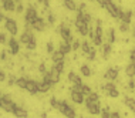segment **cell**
Returning <instances> with one entry per match:
<instances>
[{
	"instance_id": "obj_1",
	"label": "cell",
	"mask_w": 135,
	"mask_h": 118,
	"mask_svg": "<svg viewBox=\"0 0 135 118\" xmlns=\"http://www.w3.org/2000/svg\"><path fill=\"white\" fill-rule=\"evenodd\" d=\"M75 30H77L81 36H88V33H90V24L88 23H85V21L83 20V17H81V14H80V12H77V17H75Z\"/></svg>"
},
{
	"instance_id": "obj_2",
	"label": "cell",
	"mask_w": 135,
	"mask_h": 118,
	"mask_svg": "<svg viewBox=\"0 0 135 118\" xmlns=\"http://www.w3.org/2000/svg\"><path fill=\"white\" fill-rule=\"evenodd\" d=\"M105 10L108 12V14L111 17H114V19H119V16L122 14L124 10L119 7L118 4H115L112 0H108L107 3H105Z\"/></svg>"
},
{
	"instance_id": "obj_3",
	"label": "cell",
	"mask_w": 135,
	"mask_h": 118,
	"mask_svg": "<svg viewBox=\"0 0 135 118\" xmlns=\"http://www.w3.org/2000/svg\"><path fill=\"white\" fill-rule=\"evenodd\" d=\"M70 95H71V100L75 104H83V102H85V95L81 93V86H73L71 90H70Z\"/></svg>"
},
{
	"instance_id": "obj_4",
	"label": "cell",
	"mask_w": 135,
	"mask_h": 118,
	"mask_svg": "<svg viewBox=\"0 0 135 118\" xmlns=\"http://www.w3.org/2000/svg\"><path fill=\"white\" fill-rule=\"evenodd\" d=\"M58 111L63 114V115H64L65 118H77V114H75L74 107H71L67 101H61Z\"/></svg>"
},
{
	"instance_id": "obj_5",
	"label": "cell",
	"mask_w": 135,
	"mask_h": 118,
	"mask_svg": "<svg viewBox=\"0 0 135 118\" xmlns=\"http://www.w3.org/2000/svg\"><path fill=\"white\" fill-rule=\"evenodd\" d=\"M101 88H103V91L108 95V97H111V98H118L119 97V91L117 90V86L112 81H108V83L103 84Z\"/></svg>"
},
{
	"instance_id": "obj_6",
	"label": "cell",
	"mask_w": 135,
	"mask_h": 118,
	"mask_svg": "<svg viewBox=\"0 0 135 118\" xmlns=\"http://www.w3.org/2000/svg\"><path fill=\"white\" fill-rule=\"evenodd\" d=\"M94 30H95V37H94L93 43L95 44V46H103V40H104V37H103V21L97 20Z\"/></svg>"
},
{
	"instance_id": "obj_7",
	"label": "cell",
	"mask_w": 135,
	"mask_h": 118,
	"mask_svg": "<svg viewBox=\"0 0 135 118\" xmlns=\"http://www.w3.org/2000/svg\"><path fill=\"white\" fill-rule=\"evenodd\" d=\"M58 33H60L63 41H67V43H73V41H74L73 34H71V31H70V27H68L67 24L61 23V24H60V29H58Z\"/></svg>"
},
{
	"instance_id": "obj_8",
	"label": "cell",
	"mask_w": 135,
	"mask_h": 118,
	"mask_svg": "<svg viewBox=\"0 0 135 118\" xmlns=\"http://www.w3.org/2000/svg\"><path fill=\"white\" fill-rule=\"evenodd\" d=\"M85 108L91 115H98L101 112V110H103L100 101H88V100H85Z\"/></svg>"
},
{
	"instance_id": "obj_9",
	"label": "cell",
	"mask_w": 135,
	"mask_h": 118,
	"mask_svg": "<svg viewBox=\"0 0 135 118\" xmlns=\"http://www.w3.org/2000/svg\"><path fill=\"white\" fill-rule=\"evenodd\" d=\"M30 29H31L30 24H26V30H24V31L20 34V43L28 44V43H31L33 40H36L34 34H33V31L30 30Z\"/></svg>"
},
{
	"instance_id": "obj_10",
	"label": "cell",
	"mask_w": 135,
	"mask_h": 118,
	"mask_svg": "<svg viewBox=\"0 0 135 118\" xmlns=\"http://www.w3.org/2000/svg\"><path fill=\"white\" fill-rule=\"evenodd\" d=\"M4 29H6V30L9 31L12 36H16L17 33H19L17 21L14 20V19H9V17H6V20H4Z\"/></svg>"
},
{
	"instance_id": "obj_11",
	"label": "cell",
	"mask_w": 135,
	"mask_h": 118,
	"mask_svg": "<svg viewBox=\"0 0 135 118\" xmlns=\"http://www.w3.org/2000/svg\"><path fill=\"white\" fill-rule=\"evenodd\" d=\"M37 10H36L34 6H28L26 13H24V20H26V24H31V21H34L37 19Z\"/></svg>"
},
{
	"instance_id": "obj_12",
	"label": "cell",
	"mask_w": 135,
	"mask_h": 118,
	"mask_svg": "<svg viewBox=\"0 0 135 118\" xmlns=\"http://www.w3.org/2000/svg\"><path fill=\"white\" fill-rule=\"evenodd\" d=\"M30 27L33 29V30H36V31H44V29H46V20L43 19V17L38 16L34 21H31Z\"/></svg>"
},
{
	"instance_id": "obj_13",
	"label": "cell",
	"mask_w": 135,
	"mask_h": 118,
	"mask_svg": "<svg viewBox=\"0 0 135 118\" xmlns=\"http://www.w3.org/2000/svg\"><path fill=\"white\" fill-rule=\"evenodd\" d=\"M7 51H9L10 54H13V56H16V54L20 51V43L17 41L14 37L9 39V50Z\"/></svg>"
},
{
	"instance_id": "obj_14",
	"label": "cell",
	"mask_w": 135,
	"mask_h": 118,
	"mask_svg": "<svg viewBox=\"0 0 135 118\" xmlns=\"http://www.w3.org/2000/svg\"><path fill=\"white\" fill-rule=\"evenodd\" d=\"M26 90L30 93L31 95H34V94H37L38 93V81H36V80H30L28 78L27 80V86H26Z\"/></svg>"
},
{
	"instance_id": "obj_15",
	"label": "cell",
	"mask_w": 135,
	"mask_h": 118,
	"mask_svg": "<svg viewBox=\"0 0 135 118\" xmlns=\"http://www.w3.org/2000/svg\"><path fill=\"white\" fill-rule=\"evenodd\" d=\"M104 77L107 78L108 81H114L118 78V68H115V67H109L107 71H105V74Z\"/></svg>"
},
{
	"instance_id": "obj_16",
	"label": "cell",
	"mask_w": 135,
	"mask_h": 118,
	"mask_svg": "<svg viewBox=\"0 0 135 118\" xmlns=\"http://www.w3.org/2000/svg\"><path fill=\"white\" fill-rule=\"evenodd\" d=\"M68 81L70 83H73L74 86H83V80H81V77H80L75 71H70L68 73Z\"/></svg>"
},
{
	"instance_id": "obj_17",
	"label": "cell",
	"mask_w": 135,
	"mask_h": 118,
	"mask_svg": "<svg viewBox=\"0 0 135 118\" xmlns=\"http://www.w3.org/2000/svg\"><path fill=\"white\" fill-rule=\"evenodd\" d=\"M13 115L16 118H27L28 117V111L24 108V107L17 105L16 108H14V111H13Z\"/></svg>"
},
{
	"instance_id": "obj_18",
	"label": "cell",
	"mask_w": 135,
	"mask_h": 118,
	"mask_svg": "<svg viewBox=\"0 0 135 118\" xmlns=\"http://www.w3.org/2000/svg\"><path fill=\"white\" fill-rule=\"evenodd\" d=\"M2 7L6 12H16V0H4L2 3Z\"/></svg>"
},
{
	"instance_id": "obj_19",
	"label": "cell",
	"mask_w": 135,
	"mask_h": 118,
	"mask_svg": "<svg viewBox=\"0 0 135 118\" xmlns=\"http://www.w3.org/2000/svg\"><path fill=\"white\" fill-rule=\"evenodd\" d=\"M119 20H121V23L129 24L131 20H132V10H124L122 14L119 16Z\"/></svg>"
},
{
	"instance_id": "obj_20",
	"label": "cell",
	"mask_w": 135,
	"mask_h": 118,
	"mask_svg": "<svg viewBox=\"0 0 135 118\" xmlns=\"http://www.w3.org/2000/svg\"><path fill=\"white\" fill-rule=\"evenodd\" d=\"M64 58H65V54H64V53H61L60 50H56V51H54V53L51 54V61H53V63L64 61Z\"/></svg>"
},
{
	"instance_id": "obj_21",
	"label": "cell",
	"mask_w": 135,
	"mask_h": 118,
	"mask_svg": "<svg viewBox=\"0 0 135 118\" xmlns=\"http://www.w3.org/2000/svg\"><path fill=\"white\" fill-rule=\"evenodd\" d=\"M64 7L67 10H70V12H77L78 6L75 4L74 0H64Z\"/></svg>"
},
{
	"instance_id": "obj_22",
	"label": "cell",
	"mask_w": 135,
	"mask_h": 118,
	"mask_svg": "<svg viewBox=\"0 0 135 118\" xmlns=\"http://www.w3.org/2000/svg\"><path fill=\"white\" fill-rule=\"evenodd\" d=\"M61 51V53L64 54H68L70 51H73V47H71V43H67V41H61L60 44V49H58Z\"/></svg>"
},
{
	"instance_id": "obj_23",
	"label": "cell",
	"mask_w": 135,
	"mask_h": 118,
	"mask_svg": "<svg viewBox=\"0 0 135 118\" xmlns=\"http://www.w3.org/2000/svg\"><path fill=\"white\" fill-rule=\"evenodd\" d=\"M125 74L128 75L129 78H134L135 77V64L134 63H129V64L125 67Z\"/></svg>"
},
{
	"instance_id": "obj_24",
	"label": "cell",
	"mask_w": 135,
	"mask_h": 118,
	"mask_svg": "<svg viewBox=\"0 0 135 118\" xmlns=\"http://www.w3.org/2000/svg\"><path fill=\"white\" fill-rule=\"evenodd\" d=\"M124 104H125L128 108L135 114V100L131 98V97H125V100H124Z\"/></svg>"
},
{
	"instance_id": "obj_25",
	"label": "cell",
	"mask_w": 135,
	"mask_h": 118,
	"mask_svg": "<svg viewBox=\"0 0 135 118\" xmlns=\"http://www.w3.org/2000/svg\"><path fill=\"white\" fill-rule=\"evenodd\" d=\"M80 73H81L83 77H90L93 73H91V68L88 67V64H83L81 67H80Z\"/></svg>"
},
{
	"instance_id": "obj_26",
	"label": "cell",
	"mask_w": 135,
	"mask_h": 118,
	"mask_svg": "<svg viewBox=\"0 0 135 118\" xmlns=\"http://www.w3.org/2000/svg\"><path fill=\"white\" fill-rule=\"evenodd\" d=\"M51 88V86L50 84H47V83H44V81H38V93H47V91Z\"/></svg>"
},
{
	"instance_id": "obj_27",
	"label": "cell",
	"mask_w": 135,
	"mask_h": 118,
	"mask_svg": "<svg viewBox=\"0 0 135 118\" xmlns=\"http://www.w3.org/2000/svg\"><path fill=\"white\" fill-rule=\"evenodd\" d=\"M112 44H109V43H107V44H104L103 46V57L104 58H108L109 57V54H111V50H112Z\"/></svg>"
},
{
	"instance_id": "obj_28",
	"label": "cell",
	"mask_w": 135,
	"mask_h": 118,
	"mask_svg": "<svg viewBox=\"0 0 135 118\" xmlns=\"http://www.w3.org/2000/svg\"><path fill=\"white\" fill-rule=\"evenodd\" d=\"M27 80L28 78H24V77H20V78L16 80V86L21 88V90H26V86H27Z\"/></svg>"
},
{
	"instance_id": "obj_29",
	"label": "cell",
	"mask_w": 135,
	"mask_h": 118,
	"mask_svg": "<svg viewBox=\"0 0 135 118\" xmlns=\"http://www.w3.org/2000/svg\"><path fill=\"white\" fill-rule=\"evenodd\" d=\"M64 64L65 61H58V63H53V70H56L57 73H63L64 71Z\"/></svg>"
},
{
	"instance_id": "obj_30",
	"label": "cell",
	"mask_w": 135,
	"mask_h": 118,
	"mask_svg": "<svg viewBox=\"0 0 135 118\" xmlns=\"http://www.w3.org/2000/svg\"><path fill=\"white\" fill-rule=\"evenodd\" d=\"M115 39H117V37H115V30L111 27V29H109V30L107 31V40H108L109 44H112V43L115 41Z\"/></svg>"
},
{
	"instance_id": "obj_31",
	"label": "cell",
	"mask_w": 135,
	"mask_h": 118,
	"mask_svg": "<svg viewBox=\"0 0 135 118\" xmlns=\"http://www.w3.org/2000/svg\"><path fill=\"white\" fill-rule=\"evenodd\" d=\"M81 50H83L84 54H88L90 51L93 50V46H91L88 41H83V43H81Z\"/></svg>"
},
{
	"instance_id": "obj_32",
	"label": "cell",
	"mask_w": 135,
	"mask_h": 118,
	"mask_svg": "<svg viewBox=\"0 0 135 118\" xmlns=\"http://www.w3.org/2000/svg\"><path fill=\"white\" fill-rule=\"evenodd\" d=\"M50 74H51V80H53V83L54 84H57L58 81H60V73H57L56 70H50Z\"/></svg>"
},
{
	"instance_id": "obj_33",
	"label": "cell",
	"mask_w": 135,
	"mask_h": 118,
	"mask_svg": "<svg viewBox=\"0 0 135 118\" xmlns=\"http://www.w3.org/2000/svg\"><path fill=\"white\" fill-rule=\"evenodd\" d=\"M85 100H88V101H100V94L94 93V91H91V93L85 97Z\"/></svg>"
},
{
	"instance_id": "obj_34",
	"label": "cell",
	"mask_w": 135,
	"mask_h": 118,
	"mask_svg": "<svg viewBox=\"0 0 135 118\" xmlns=\"http://www.w3.org/2000/svg\"><path fill=\"white\" fill-rule=\"evenodd\" d=\"M60 104H61V101H60V100H57L56 97H51V98H50V105H51L54 110H58V108H60Z\"/></svg>"
},
{
	"instance_id": "obj_35",
	"label": "cell",
	"mask_w": 135,
	"mask_h": 118,
	"mask_svg": "<svg viewBox=\"0 0 135 118\" xmlns=\"http://www.w3.org/2000/svg\"><path fill=\"white\" fill-rule=\"evenodd\" d=\"M100 115H101V118H111V111H109L108 107H104V108L101 110Z\"/></svg>"
},
{
	"instance_id": "obj_36",
	"label": "cell",
	"mask_w": 135,
	"mask_h": 118,
	"mask_svg": "<svg viewBox=\"0 0 135 118\" xmlns=\"http://www.w3.org/2000/svg\"><path fill=\"white\" fill-rule=\"evenodd\" d=\"M81 93L87 97V95L91 93V87H90V86H87V84H83V86H81Z\"/></svg>"
},
{
	"instance_id": "obj_37",
	"label": "cell",
	"mask_w": 135,
	"mask_h": 118,
	"mask_svg": "<svg viewBox=\"0 0 135 118\" xmlns=\"http://www.w3.org/2000/svg\"><path fill=\"white\" fill-rule=\"evenodd\" d=\"M87 56H88V61H94V60H95V56H97V50L93 47V50H91Z\"/></svg>"
},
{
	"instance_id": "obj_38",
	"label": "cell",
	"mask_w": 135,
	"mask_h": 118,
	"mask_svg": "<svg viewBox=\"0 0 135 118\" xmlns=\"http://www.w3.org/2000/svg\"><path fill=\"white\" fill-rule=\"evenodd\" d=\"M36 47H37V43H36V40H33L31 43L26 44V49H27L28 51H33V50H36Z\"/></svg>"
},
{
	"instance_id": "obj_39",
	"label": "cell",
	"mask_w": 135,
	"mask_h": 118,
	"mask_svg": "<svg viewBox=\"0 0 135 118\" xmlns=\"http://www.w3.org/2000/svg\"><path fill=\"white\" fill-rule=\"evenodd\" d=\"M54 21H56V17H54V14H53V13H49V14H47V23H49L50 26H53Z\"/></svg>"
},
{
	"instance_id": "obj_40",
	"label": "cell",
	"mask_w": 135,
	"mask_h": 118,
	"mask_svg": "<svg viewBox=\"0 0 135 118\" xmlns=\"http://www.w3.org/2000/svg\"><path fill=\"white\" fill-rule=\"evenodd\" d=\"M119 30H121L122 33H127L129 30V24H127V23H119Z\"/></svg>"
},
{
	"instance_id": "obj_41",
	"label": "cell",
	"mask_w": 135,
	"mask_h": 118,
	"mask_svg": "<svg viewBox=\"0 0 135 118\" xmlns=\"http://www.w3.org/2000/svg\"><path fill=\"white\" fill-rule=\"evenodd\" d=\"M71 47H73V50L77 51L78 49H81V43H80L78 40H74V41H73V44H71Z\"/></svg>"
},
{
	"instance_id": "obj_42",
	"label": "cell",
	"mask_w": 135,
	"mask_h": 118,
	"mask_svg": "<svg viewBox=\"0 0 135 118\" xmlns=\"http://www.w3.org/2000/svg\"><path fill=\"white\" fill-rule=\"evenodd\" d=\"M54 51H56V50H54V44H53L51 41H49V43H47V53L53 54Z\"/></svg>"
},
{
	"instance_id": "obj_43",
	"label": "cell",
	"mask_w": 135,
	"mask_h": 118,
	"mask_svg": "<svg viewBox=\"0 0 135 118\" xmlns=\"http://www.w3.org/2000/svg\"><path fill=\"white\" fill-rule=\"evenodd\" d=\"M38 4H41L44 9H49V6H50V2L49 0H38Z\"/></svg>"
},
{
	"instance_id": "obj_44",
	"label": "cell",
	"mask_w": 135,
	"mask_h": 118,
	"mask_svg": "<svg viewBox=\"0 0 135 118\" xmlns=\"http://www.w3.org/2000/svg\"><path fill=\"white\" fill-rule=\"evenodd\" d=\"M38 71H40V74H41V75H44L46 73H47L46 65H44V64H40V65H38Z\"/></svg>"
},
{
	"instance_id": "obj_45",
	"label": "cell",
	"mask_w": 135,
	"mask_h": 118,
	"mask_svg": "<svg viewBox=\"0 0 135 118\" xmlns=\"http://www.w3.org/2000/svg\"><path fill=\"white\" fill-rule=\"evenodd\" d=\"M129 60H131V63H134V64H135V47L129 51Z\"/></svg>"
},
{
	"instance_id": "obj_46",
	"label": "cell",
	"mask_w": 135,
	"mask_h": 118,
	"mask_svg": "<svg viewBox=\"0 0 135 118\" xmlns=\"http://www.w3.org/2000/svg\"><path fill=\"white\" fill-rule=\"evenodd\" d=\"M6 43H7L6 34H4V33H0V44H6Z\"/></svg>"
},
{
	"instance_id": "obj_47",
	"label": "cell",
	"mask_w": 135,
	"mask_h": 118,
	"mask_svg": "<svg viewBox=\"0 0 135 118\" xmlns=\"http://www.w3.org/2000/svg\"><path fill=\"white\" fill-rule=\"evenodd\" d=\"M16 12H17V13H21V12H23V4H21L20 2L16 3Z\"/></svg>"
},
{
	"instance_id": "obj_48",
	"label": "cell",
	"mask_w": 135,
	"mask_h": 118,
	"mask_svg": "<svg viewBox=\"0 0 135 118\" xmlns=\"http://www.w3.org/2000/svg\"><path fill=\"white\" fill-rule=\"evenodd\" d=\"M128 88H129V90H135V81H134V78H131L128 81Z\"/></svg>"
},
{
	"instance_id": "obj_49",
	"label": "cell",
	"mask_w": 135,
	"mask_h": 118,
	"mask_svg": "<svg viewBox=\"0 0 135 118\" xmlns=\"http://www.w3.org/2000/svg\"><path fill=\"white\" fill-rule=\"evenodd\" d=\"M16 80L17 78H14L13 75H10L9 77V81H7V83H9V86H14V84H16Z\"/></svg>"
},
{
	"instance_id": "obj_50",
	"label": "cell",
	"mask_w": 135,
	"mask_h": 118,
	"mask_svg": "<svg viewBox=\"0 0 135 118\" xmlns=\"http://www.w3.org/2000/svg\"><path fill=\"white\" fill-rule=\"evenodd\" d=\"M95 2L100 4V7H103V9H105V3L108 2V0H95Z\"/></svg>"
},
{
	"instance_id": "obj_51",
	"label": "cell",
	"mask_w": 135,
	"mask_h": 118,
	"mask_svg": "<svg viewBox=\"0 0 135 118\" xmlns=\"http://www.w3.org/2000/svg\"><path fill=\"white\" fill-rule=\"evenodd\" d=\"M111 118H122V117H121V114H119L118 111H112L111 112Z\"/></svg>"
},
{
	"instance_id": "obj_52",
	"label": "cell",
	"mask_w": 135,
	"mask_h": 118,
	"mask_svg": "<svg viewBox=\"0 0 135 118\" xmlns=\"http://www.w3.org/2000/svg\"><path fill=\"white\" fill-rule=\"evenodd\" d=\"M4 80H6V73L3 71V70H0V83L4 81Z\"/></svg>"
},
{
	"instance_id": "obj_53",
	"label": "cell",
	"mask_w": 135,
	"mask_h": 118,
	"mask_svg": "<svg viewBox=\"0 0 135 118\" xmlns=\"http://www.w3.org/2000/svg\"><path fill=\"white\" fill-rule=\"evenodd\" d=\"M6 20V16L3 13H0V23H2V21H4Z\"/></svg>"
},
{
	"instance_id": "obj_54",
	"label": "cell",
	"mask_w": 135,
	"mask_h": 118,
	"mask_svg": "<svg viewBox=\"0 0 135 118\" xmlns=\"http://www.w3.org/2000/svg\"><path fill=\"white\" fill-rule=\"evenodd\" d=\"M132 34H134V39H135V27H134V33H132Z\"/></svg>"
},
{
	"instance_id": "obj_55",
	"label": "cell",
	"mask_w": 135,
	"mask_h": 118,
	"mask_svg": "<svg viewBox=\"0 0 135 118\" xmlns=\"http://www.w3.org/2000/svg\"><path fill=\"white\" fill-rule=\"evenodd\" d=\"M2 95H3V94H2V93H0V97H2Z\"/></svg>"
},
{
	"instance_id": "obj_56",
	"label": "cell",
	"mask_w": 135,
	"mask_h": 118,
	"mask_svg": "<svg viewBox=\"0 0 135 118\" xmlns=\"http://www.w3.org/2000/svg\"><path fill=\"white\" fill-rule=\"evenodd\" d=\"M90 118H93V117H90Z\"/></svg>"
}]
</instances>
